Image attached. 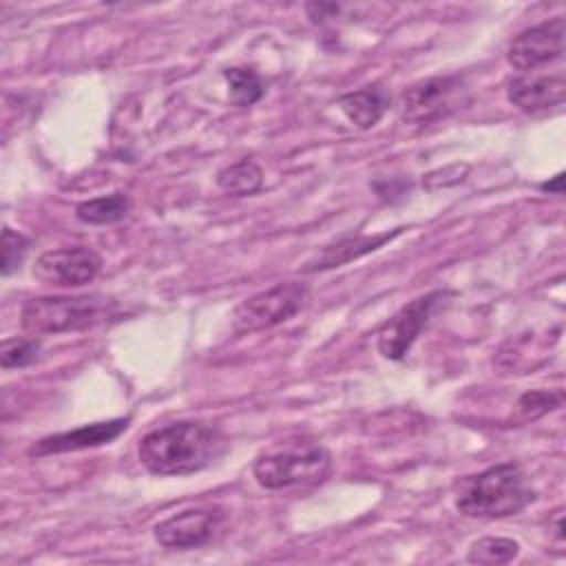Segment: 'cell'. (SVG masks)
<instances>
[{
    "instance_id": "obj_14",
    "label": "cell",
    "mask_w": 566,
    "mask_h": 566,
    "mask_svg": "<svg viewBox=\"0 0 566 566\" xmlns=\"http://www.w3.org/2000/svg\"><path fill=\"white\" fill-rule=\"evenodd\" d=\"M338 104L354 126H358L360 130H367V128H374L385 115L389 106V95L382 86L369 84L343 95Z\"/></svg>"
},
{
    "instance_id": "obj_9",
    "label": "cell",
    "mask_w": 566,
    "mask_h": 566,
    "mask_svg": "<svg viewBox=\"0 0 566 566\" xmlns=\"http://www.w3.org/2000/svg\"><path fill=\"white\" fill-rule=\"evenodd\" d=\"M102 270V256L84 245L46 250L35 259L33 276L49 285L80 287L91 283Z\"/></svg>"
},
{
    "instance_id": "obj_11",
    "label": "cell",
    "mask_w": 566,
    "mask_h": 566,
    "mask_svg": "<svg viewBox=\"0 0 566 566\" xmlns=\"http://www.w3.org/2000/svg\"><path fill=\"white\" fill-rule=\"evenodd\" d=\"M130 424V418H113V420H102L93 424H84L64 433H53L35 444L29 447V455L42 458V455H53V453H66V451H80L88 447H102L113 442L117 436H122Z\"/></svg>"
},
{
    "instance_id": "obj_5",
    "label": "cell",
    "mask_w": 566,
    "mask_h": 566,
    "mask_svg": "<svg viewBox=\"0 0 566 566\" xmlns=\"http://www.w3.org/2000/svg\"><path fill=\"white\" fill-rule=\"evenodd\" d=\"M469 104V88L458 75H438L413 82L398 102L400 119L413 126H429Z\"/></svg>"
},
{
    "instance_id": "obj_15",
    "label": "cell",
    "mask_w": 566,
    "mask_h": 566,
    "mask_svg": "<svg viewBox=\"0 0 566 566\" xmlns=\"http://www.w3.org/2000/svg\"><path fill=\"white\" fill-rule=\"evenodd\" d=\"M217 186L232 197H248L261 190L263 170L252 159H239L217 172Z\"/></svg>"
},
{
    "instance_id": "obj_8",
    "label": "cell",
    "mask_w": 566,
    "mask_h": 566,
    "mask_svg": "<svg viewBox=\"0 0 566 566\" xmlns=\"http://www.w3.org/2000/svg\"><path fill=\"white\" fill-rule=\"evenodd\" d=\"M226 513L219 506L186 509L155 524V539L170 551H190L206 546L223 526Z\"/></svg>"
},
{
    "instance_id": "obj_3",
    "label": "cell",
    "mask_w": 566,
    "mask_h": 566,
    "mask_svg": "<svg viewBox=\"0 0 566 566\" xmlns=\"http://www.w3.org/2000/svg\"><path fill=\"white\" fill-rule=\"evenodd\" d=\"M119 314V303L108 296H35L22 305L20 323L31 336L84 332Z\"/></svg>"
},
{
    "instance_id": "obj_17",
    "label": "cell",
    "mask_w": 566,
    "mask_h": 566,
    "mask_svg": "<svg viewBox=\"0 0 566 566\" xmlns=\"http://www.w3.org/2000/svg\"><path fill=\"white\" fill-rule=\"evenodd\" d=\"M223 77L228 82V88H230V102L234 106H252L256 104L263 93H265V86L261 82V77L252 71V69H226L223 71Z\"/></svg>"
},
{
    "instance_id": "obj_2",
    "label": "cell",
    "mask_w": 566,
    "mask_h": 566,
    "mask_svg": "<svg viewBox=\"0 0 566 566\" xmlns=\"http://www.w3.org/2000/svg\"><path fill=\"white\" fill-rule=\"evenodd\" d=\"M533 500L535 491L528 475L515 462L493 464L460 480L455 489V509L467 517H509L526 509Z\"/></svg>"
},
{
    "instance_id": "obj_10",
    "label": "cell",
    "mask_w": 566,
    "mask_h": 566,
    "mask_svg": "<svg viewBox=\"0 0 566 566\" xmlns=\"http://www.w3.org/2000/svg\"><path fill=\"white\" fill-rule=\"evenodd\" d=\"M564 35H566V22L559 15L522 31L509 44V51H506L509 64L517 71H535L537 66L562 60Z\"/></svg>"
},
{
    "instance_id": "obj_20",
    "label": "cell",
    "mask_w": 566,
    "mask_h": 566,
    "mask_svg": "<svg viewBox=\"0 0 566 566\" xmlns=\"http://www.w3.org/2000/svg\"><path fill=\"white\" fill-rule=\"evenodd\" d=\"M29 248H31L29 237H24L18 230H11L9 226L2 230V263H0L2 276H9L15 270H20L22 261L29 254Z\"/></svg>"
},
{
    "instance_id": "obj_13",
    "label": "cell",
    "mask_w": 566,
    "mask_h": 566,
    "mask_svg": "<svg viewBox=\"0 0 566 566\" xmlns=\"http://www.w3.org/2000/svg\"><path fill=\"white\" fill-rule=\"evenodd\" d=\"M402 228H396L391 232H382V234H356V237H343L329 245H323L321 252H316L301 270L303 272H321V270H332L338 268L343 263H349L367 252L378 250L382 243L391 241L394 237L400 234Z\"/></svg>"
},
{
    "instance_id": "obj_16",
    "label": "cell",
    "mask_w": 566,
    "mask_h": 566,
    "mask_svg": "<svg viewBox=\"0 0 566 566\" xmlns=\"http://www.w3.org/2000/svg\"><path fill=\"white\" fill-rule=\"evenodd\" d=\"M128 208H130L128 197L124 192H113L106 197L82 201L75 208V217L88 226H106V223L122 221L128 214Z\"/></svg>"
},
{
    "instance_id": "obj_21",
    "label": "cell",
    "mask_w": 566,
    "mask_h": 566,
    "mask_svg": "<svg viewBox=\"0 0 566 566\" xmlns=\"http://www.w3.org/2000/svg\"><path fill=\"white\" fill-rule=\"evenodd\" d=\"M564 396L562 391H546V389H533L520 396L517 400V413L524 420H537L544 413L557 409L562 405Z\"/></svg>"
},
{
    "instance_id": "obj_1",
    "label": "cell",
    "mask_w": 566,
    "mask_h": 566,
    "mask_svg": "<svg viewBox=\"0 0 566 566\" xmlns=\"http://www.w3.org/2000/svg\"><path fill=\"white\" fill-rule=\"evenodd\" d=\"M226 449L219 429L179 420L148 431L137 447L139 462L155 475H190L212 464Z\"/></svg>"
},
{
    "instance_id": "obj_22",
    "label": "cell",
    "mask_w": 566,
    "mask_h": 566,
    "mask_svg": "<svg viewBox=\"0 0 566 566\" xmlns=\"http://www.w3.org/2000/svg\"><path fill=\"white\" fill-rule=\"evenodd\" d=\"M539 190L542 192H551V195H562V190H564V172H557L551 181L539 184Z\"/></svg>"
},
{
    "instance_id": "obj_12",
    "label": "cell",
    "mask_w": 566,
    "mask_h": 566,
    "mask_svg": "<svg viewBox=\"0 0 566 566\" xmlns=\"http://www.w3.org/2000/svg\"><path fill=\"white\" fill-rule=\"evenodd\" d=\"M506 97L524 113L553 108L566 97V77L557 73H522L506 84Z\"/></svg>"
},
{
    "instance_id": "obj_7",
    "label": "cell",
    "mask_w": 566,
    "mask_h": 566,
    "mask_svg": "<svg viewBox=\"0 0 566 566\" xmlns=\"http://www.w3.org/2000/svg\"><path fill=\"white\" fill-rule=\"evenodd\" d=\"M451 292L433 290L427 292L407 305H402L394 316H389L378 329V352L389 360H400L411 349L416 338L429 325L431 316L440 305L449 301Z\"/></svg>"
},
{
    "instance_id": "obj_19",
    "label": "cell",
    "mask_w": 566,
    "mask_h": 566,
    "mask_svg": "<svg viewBox=\"0 0 566 566\" xmlns=\"http://www.w3.org/2000/svg\"><path fill=\"white\" fill-rule=\"evenodd\" d=\"M40 356V340L35 338H4L0 347L2 369H20L35 363Z\"/></svg>"
},
{
    "instance_id": "obj_4",
    "label": "cell",
    "mask_w": 566,
    "mask_h": 566,
    "mask_svg": "<svg viewBox=\"0 0 566 566\" xmlns=\"http://www.w3.org/2000/svg\"><path fill=\"white\" fill-rule=\"evenodd\" d=\"M332 471L329 451L314 440L281 442L254 460L252 473L263 489L279 491L290 486H314Z\"/></svg>"
},
{
    "instance_id": "obj_18",
    "label": "cell",
    "mask_w": 566,
    "mask_h": 566,
    "mask_svg": "<svg viewBox=\"0 0 566 566\" xmlns=\"http://www.w3.org/2000/svg\"><path fill=\"white\" fill-rule=\"evenodd\" d=\"M520 553V544L509 537H480L471 544L467 562L471 564H509Z\"/></svg>"
},
{
    "instance_id": "obj_23",
    "label": "cell",
    "mask_w": 566,
    "mask_h": 566,
    "mask_svg": "<svg viewBox=\"0 0 566 566\" xmlns=\"http://www.w3.org/2000/svg\"><path fill=\"white\" fill-rule=\"evenodd\" d=\"M553 535L562 542L564 539V513L562 509L555 511V517H553Z\"/></svg>"
},
{
    "instance_id": "obj_6",
    "label": "cell",
    "mask_w": 566,
    "mask_h": 566,
    "mask_svg": "<svg viewBox=\"0 0 566 566\" xmlns=\"http://www.w3.org/2000/svg\"><path fill=\"white\" fill-rule=\"evenodd\" d=\"M310 298V287L298 281L276 283L245 301L232 312V329L237 334H252L276 327L296 316Z\"/></svg>"
}]
</instances>
